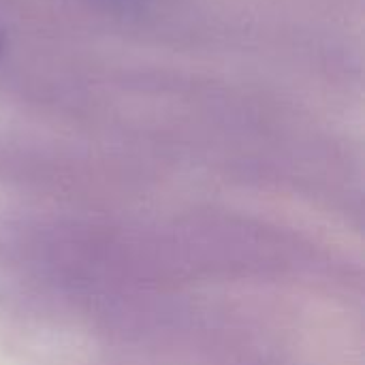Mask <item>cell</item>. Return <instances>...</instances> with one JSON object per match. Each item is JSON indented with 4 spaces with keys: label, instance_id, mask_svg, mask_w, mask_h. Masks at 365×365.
I'll list each match as a JSON object with an SVG mask.
<instances>
[{
    "label": "cell",
    "instance_id": "6da1fadb",
    "mask_svg": "<svg viewBox=\"0 0 365 365\" xmlns=\"http://www.w3.org/2000/svg\"><path fill=\"white\" fill-rule=\"evenodd\" d=\"M103 2H107V4H120V6H130V4H137L141 0H103Z\"/></svg>",
    "mask_w": 365,
    "mask_h": 365
},
{
    "label": "cell",
    "instance_id": "7a4b0ae2",
    "mask_svg": "<svg viewBox=\"0 0 365 365\" xmlns=\"http://www.w3.org/2000/svg\"><path fill=\"white\" fill-rule=\"evenodd\" d=\"M0 51H2V38H0Z\"/></svg>",
    "mask_w": 365,
    "mask_h": 365
}]
</instances>
